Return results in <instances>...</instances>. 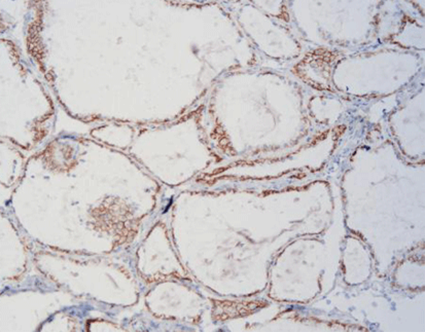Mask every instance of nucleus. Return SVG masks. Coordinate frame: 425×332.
<instances>
[{"mask_svg":"<svg viewBox=\"0 0 425 332\" xmlns=\"http://www.w3.org/2000/svg\"><path fill=\"white\" fill-rule=\"evenodd\" d=\"M263 306L262 303H254V301H243V303H230V301H222L220 306H215V311L212 314L217 320H226L229 318L237 317V316H244L245 314L252 313L257 309H261Z\"/></svg>","mask_w":425,"mask_h":332,"instance_id":"nucleus-1","label":"nucleus"}]
</instances>
